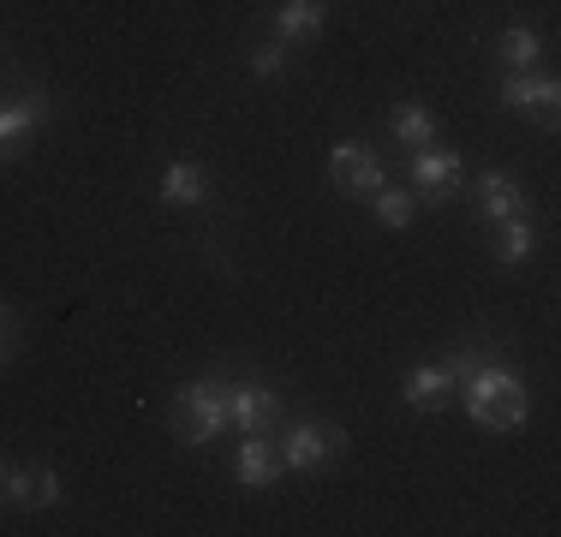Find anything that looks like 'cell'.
Returning a JSON list of instances; mask_svg holds the SVG:
<instances>
[{"label": "cell", "mask_w": 561, "mask_h": 537, "mask_svg": "<svg viewBox=\"0 0 561 537\" xmlns=\"http://www.w3.org/2000/svg\"><path fill=\"white\" fill-rule=\"evenodd\" d=\"M460 388H466V412H472V424H484V430H519L531 419V395H526V382H519L514 370L502 365L496 353H484L478 346L472 353V365L460 370Z\"/></svg>", "instance_id": "obj_1"}, {"label": "cell", "mask_w": 561, "mask_h": 537, "mask_svg": "<svg viewBox=\"0 0 561 537\" xmlns=\"http://www.w3.org/2000/svg\"><path fill=\"white\" fill-rule=\"evenodd\" d=\"M173 436L185 442V448H204V442H216L227 430V388L216 376H197V382H180V395H173V412H168Z\"/></svg>", "instance_id": "obj_2"}, {"label": "cell", "mask_w": 561, "mask_h": 537, "mask_svg": "<svg viewBox=\"0 0 561 537\" xmlns=\"http://www.w3.org/2000/svg\"><path fill=\"white\" fill-rule=\"evenodd\" d=\"M346 448L341 424H323V419H305L287 430V442H280V466L287 472H317L323 460H335V454Z\"/></svg>", "instance_id": "obj_3"}, {"label": "cell", "mask_w": 561, "mask_h": 537, "mask_svg": "<svg viewBox=\"0 0 561 537\" xmlns=\"http://www.w3.org/2000/svg\"><path fill=\"white\" fill-rule=\"evenodd\" d=\"M48 119H55V102H48L43 90H24V96L0 102V161L24 156V144H31Z\"/></svg>", "instance_id": "obj_4"}, {"label": "cell", "mask_w": 561, "mask_h": 537, "mask_svg": "<svg viewBox=\"0 0 561 537\" xmlns=\"http://www.w3.org/2000/svg\"><path fill=\"white\" fill-rule=\"evenodd\" d=\"M329 180H335V192H346V197H377L382 185V161L365 150V144H335L329 150Z\"/></svg>", "instance_id": "obj_5"}, {"label": "cell", "mask_w": 561, "mask_h": 537, "mask_svg": "<svg viewBox=\"0 0 561 537\" xmlns=\"http://www.w3.org/2000/svg\"><path fill=\"white\" fill-rule=\"evenodd\" d=\"M280 472H287V466H280V442H275V430H251V436L239 442V454H233V478H239V490H270Z\"/></svg>", "instance_id": "obj_6"}, {"label": "cell", "mask_w": 561, "mask_h": 537, "mask_svg": "<svg viewBox=\"0 0 561 537\" xmlns=\"http://www.w3.org/2000/svg\"><path fill=\"white\" fill-rule=\"evenodd\" d=\"M280 395L270 382H239V388H227V424H239V430H275L280 424Z\"/></svg>", "instance_id": "obj_7"}, {"label": "cell", "mask_w": 561, "mask_h": 537, "mask_svg": "<svg viewBox=\"0 0 561 537\" xmlns=\"http://www.w3.org/2000/svg\"><path fill=\"white\" fill-rule=\"evenodd\" d=\"M460 173H466L460 150H412V185L424 197H436V204H448L460 192Z\"/></svg>", "instance_id": "obj_8"}, {"label": "cell", "mask_w": 561, "mask_h": 537, "mask_svg": "<svg viewBox=\"0 0 561 537\" xmlns=\"http://www.w3.org/2000/svg\"><path fill=\"white\" fill-rule=\"evenodd\" d=\"M556 78H531V72H507L502 84V107L507 114H538L543 126H556Z\"/></svg>", "instance_id": "obj_9"}, {"label": "cell", "mask_w": 561, "mask_h": 537, "mask_svg": "<svg viewBox=\"0 0 561 537\" xmlns=\"http://www.w3.org/2000/svg\"><path fill=\"white\" fill-rule=\"evenodd\" d=\"M60 472L55 466H12L7 472V507H55Z\"/></svg>", "instance_id": "obj_10"}, {"label": "cell", "mask_w": 561, "mask_h": 537, "mask_svg": "<svg viewBox=\"0 0 561 537\" xmlns=\"http://www.w3.org/2000/svg\"><path fill=\"white\" fill-rule=\"evenodd\" d=\"M478 209H484L490 221H507V215L526 209V192H519V180L507 168H484L478 173Z\"/></svg>", "instance_id": "obj_11"}, {"label": "cell", "mask_w": 561, "mask_h": 537, "mask_svg": "<svg viewBox=\"0 0 561 537\" xmlns=\"http://www.w3.org/2000/svg\"><path fill=\"white\" fill-rule=\"evenodd\" d=\"M448 388H454V370H448V358H436V365H412L407 382H400V395H407V407L436 412L448 400Z\"/></svg>", "instance_id": "obj_12"}, {"label": "cell", "mask_w": 561, "mask_h": 537, "mask_svg": "<svg viewBox=\"0 0 561 537\" xmlns=\"http://www.w3.org/2000/svg\"><path fill=\"white\" fill-rule=\"evenodd\" d=\"M323 0H280L275 7V36L280 43H311L317 31H323Z\"/></svg>", "instance_id": "obj_13"}, {"label": "cell", "mask_w": 561, "mask_h": 537, "mask_svg": "<svg viewBox=\"0 0 561 537\" xmlns=\"http://www.w3.org/2000/svg\"><path fill=\"white\" fill-rule=\"evenodd\" d=\"M204 168H197V161H173V168L162 173V204H173V209H185V204H204Z\"/></svg>", "instance_id": "obj_14"}, {"label": "cell", "mask_w": 561, "mask_h": 537, "mask_svg": "<svg viewBox=\"0 0 561 537\" xmlns=\"http://www.w3.org/2000/svg\"><path fill=\"white\" fill-rule=\"evenodd\" d=\"M389 126H394L400 144H412V150H424V144L436 138V114H431V107H419V102H400Z\"/></svg>", "instance_id": "obj_15"}, {"label": "cell", "mask_w": 561, "mask_h": 537, "mask_svg": "<svg viewBox=\"0 0 561 537\" xmlns=\"http://www.w3.org/2000/svg\"><path fill=\"white\" fill-rule=\"evenodd\" d=\"M531 251H538V233H531L526 209L507 215V221H502V239H496V258H502V263H526Z\"/></svg>", "instance_id": "obj_16"}, {"label": "cell", "mask_w": 561, "mask_h": 537, "mask_svg": "<svg viewBox=\"0 0 561 537\" xmlns=\"http://www.w3.org/2000/svg\"><path fill=\"white\" fill-rule=\"evenodd\" d=\"M496 54H502L507 72H526V66L543 54V36H538V31H526V24H514V31L502 36V48H496Z\"/></svg>", "instance_id": "obj_17"}, {"label": "cell", "mask_w": 561, "mask_h": 537, "mask_svg": "<svg viewBox=\"0 0 561 537\" xmlns=\"http://www.w3.org/2000/svg\"><path fill=\"white\" fill-rule=\"evenodd\" d=\"M377 221L400 233V227L412 221V192H389V185H382V192H377Z\"/></svg>", "instance_id": "obj_18"}, {"label": "cell", "mask_w": 561, "mask_h": 537, "mask_svg": "<svg viewBox=\"0 0 561 537\" xmlns=\"http://www.w3.org/2000/svg\"><path fill=\"white\" fill-rule=\"evenodd\" d=\"M280 66H287V43H280V36H270V43L251 48V72H257V78H275Z\"/></svg>", "instance_id": "obj_19"}, {"label": "cell", "mask_w": 561, "mask_h": 537, "mask_svg": "<svg viewBox=\"0 0 561 537\" xmlns=\"http://www.w3.org/2000/svg\"><path fill=\"white\" fill-rule=\"evenodd\" d=\"M7 472H12V466H0V507H7Z\"/></svg>", "instance_id": "obj_20"}, {"label": "cell", "mask_w": 561, "mask_h": 537, "mask_svg": "<svg viewBox=\"0 0 561 537\" xmlns=\"http://www.w3.org/2000/svg\"><path fill=\"white\" fill-rule=\"evenodd\" d=\"M7 322H12V311H7V305H0V329H7Z\"/></svg>", "instance_id": "obj_21"}, {"label": "cell", "mask_w": 561, "mask_h": 537, "mask_svg": "<svg viewBox=\"0 0 561 537\" xmlns=\"http://www.w3.org/2000/svg\"><path fill=\"white\" fill-rule=\"evenodd\" d=\"M0 358H7V341H0Z\"/></svg>", "instance_id": "obj_22"}]
</instances>
